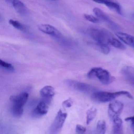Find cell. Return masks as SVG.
Segmentation results:
<instances>
[{"instance_id": "18", "label": "cell", "mask_w": 134, "mask_h": 134, "mask_svg": "<svg viewBox=\"0 0 134 134\" xmlns=\"http://www.w3.org/2000/svg\"><path fill=\"white\" fill-rule=\"evenodd\" d=\"M97 113V109L94 107H92L87 111L86 113V124L87 125H89L95 118Z\"/></svg>"}, {"instance_id": "25", "label": "cell", "mask_w": 134, "mask_h": 134, "mask_svg": "<svg viewBox=\"0 0 134 134\" xmlns=\"http://www.w3.org/2000/svg\"><path fill=\"white\" fill-rule=\"evenodd\" d=\"M76 132L78 134H83L86 132V129L85 127L80 125H77L76 128Z\"/></svg>"}, {"instance_id": "17", "label": "cell", "mask_w": 134, "mask_h": 134, "mask_svg": "<svg viewBox=\"0 0 134 134\" xmlns=\"http://www.w3.org/2000/svg\"><path fill=\"white\" fill-rule=\"evenodd\" d=\"M12 5L15 10L19 14H25L27 12V9L25 4L19 0H13Z\"/></svg>"}, {"instance_id": "29", "label": "cell", "mask_w": 134, "mask_h": 134, "mask_svg": "<svg viewBox=\"0 0 134 134\" xmlns=\"http://www.w3.org/2000/svg\"><path fill=\"white\" fill-rule=\"evenodd\" d=\"M6 1H12V0H6Z\"/></svg>"}, {"instance_id": "13", "label": "cell", "mask_w": 134, "mask_h": 134, "mask_svg": "<svg viewBox=\"0 0 134 134\" xmlns=\"http://www.w3.org/2000/svg\"><path fill=\"white\" fill-rule=\"evenodd\" d=\"M113 121V133L121 134L123 133V121L119 116L114 118Z\"/></svg>"}, {"instance_id": "27", "label": "cell", "mask_w": 134, "mask_h": 134, "mask_svg": "<svg viewBox=\"0 0 134 134\" xmlns=\"http://www.w3.org/2000/svg\"><path fill=\"white\" fill-rule=\"evenodd\" d=\"M125 120L126 121L131 122L132 125H133L134 124V116L127 118L125 119Z\"/></svg>"}, {"instance_id": "23", "label": "cell", "mask_w": 134, "mask_h": 134, "mask_svg": "<svg viewBox=\"0 0 134 134\" xmlns=\"http://www.w3.org/2000/svg\"><path fill=\"white\" fill-rule=\"evenodd\" d=\"M98 47L99 48L100 51L102 53L105 55H107L110 52V48L107 44L98 43H96Z\"/></svg>"}, {"instance_id": "14", "label": "cell", "mask_w": 134, "mask_h": 134, "mask_svg": "<svg viewBox=\"0 0 134 134\" xmlns=\"http://www.w3.org/2000/svg\"><path fill=\"white\" fill-rule=\"evenodd\" d=\"M93 12L96 16H97L98 18L109 23L111 25L113 26L114 25V23L109 18V16L101 9H99L98 8H93Z\"/></svg>"}, {"instance_id": "15", "label": "cell", "mask_w": 134, "mask_h": 134, "mask_svg": "<svg viewBox=\"0 0 134 134\" xmlns=\"http://www.w3.org/2000/svg\"><path fill=\"white\" fill-rule=\"evenodd\" d=\"M23 106L11 103L10 112L13 116L16 118L21 117L23 114Z\"/></svg>"}, {"instance_id": "28", "label": "cell", "mask_w": 134, "mask_h": 134, "mask_svg": "<svg viewBox=\"0 0 134 134\" xmlns=\"http://www.w3.org/2000/svg\"><path fill=\"white\" fill-rule=\"evenodd\" d=\"M132 128H133V132H134V124L133 125H132Z\"/></svg>"}, {"instance_id": "4", "label": "cell", "mask_w": 134, "mask_h": 134, "mask_svg": "<svg viewBox=\"0 0 134 134\" xmlns=\"http://www.w3.org/2000/svg\"><path fill=\"white\" fill-rule=\"evenodd\" d=\"M67 116V113H63L61 110H59L54 121L49 128V133L52 134L59 133L63 127Z\"/></svg>"}, {"instance_id": "12", "label": "cell", "mask_w": 134, "mask_h": 134, "mask_svg": "<svg viewBox=\"0 0 134 134\" xmlns=\"http://www.w3.org/2000/svg\"><path fill=\"white\" fill-rule=\"evenodd\" d=\"M102 4L119 14H122L121 8L118 3L115 0H103Z\"/></svg>"}, {"instance_id": "30", "label": "cell", "mask_w": 134, "mask_h": 134, "mask_svg": "<svg viewBox=\"0 0 134 134\" xmlns=\"http://www.w3.org/2000/svg\"><path fill=\"white\" fill-rule=\"evenodd\" d=\"M52 1H55V0H52Z\"/></svg>"}, {"instance_id": "19", "label": "cell", "mask_w": 134, "mask_h": 134, "mask_svg": "<svg viewBox=\"0 0 134 134\" xmlns=\"http://www.w3.org/2000/svg\"><path fill=\"white\" fill-rule=\"evenodd\" d=\"M108 44L120 50H124L126 48L125 46L121 42L116 38H114L113 37L109 39Z\"/></svg>"}, {"instance_id": "2", "label": "cell", "mask_w": 134, "mask_h": 134, "mask_svg": "<svg viewBox=\"0 0 134 134\" xmlns=\"http://www.w3.org/2000/svg\"><path fill=\"white\" fill-rule=\"evenodd\" d=\"M87 77L90 79L96 77L104 85L110 84L115 80L114 77L111 76L108 70L100 67L92 68L88 73Z\"/></svg>"}, {"instance_id": "21", "label": "cell", "mask_w": 134, "mask_h": 134, "mask_svg": "<svg viewBox=\"0 0 134 134\" xmlns=\"http://www.w3.org/2000/svg\"><path fill=\"white\" fill-rule=\"evenodd\" d=\"M9 23L11 25L17 29L22 31H25L26 30L25 26L18 21L10 19L9 20Z\"/></svg>"}, {"instance_id": "7", "label": "cell", "mask_w": 134, "mask_h": 134, "mask_svg": "<svg viewBox=\"0 0 134 134\" xmlns=\"http://www.w3.org/2000/svg\"><path fill=\"white\" fill-rule=\"evenodd\" d=\"M49 109L48 102L46 100L40 101L32 112V115L34 118H39L47 113Z\"/></svg>"}, {"instance_id": "16", "label": "cell", "mask_w": 134, "mask_h": 134, "mask_svg": "<svg viewBox=\"0 0 134 134\" xmlns=\"http://www.w3.org/2000/svg\"><path fill=\"white\" fill-rule=\"evenodd\" d=\"M40 94L44 98L50 99L54 96L55 92L52 86H46L40 90Z\"/></svg>"}, {"instance_id": "8", "label": "cell", "mask_w": 134, "mask_h": 134, "mask_svg": "<svg viewBox=\"0 0 134 134\" xmlns=\"http://www.w3.org/2000/svg\"><path fill=\"white\" fill-rule=\"evenodd\" d=\"M38 29L42 32L54 37H59L61 36L60 32L56 28L51 25L41 24L38 26Z\"/></svg>"}, {"instance_id": "11", "label": "cell", "mask_w": 134, "mask_h": 134, "mask_svg": "<svg viewBox=\"0 0 134 134\" xmlns=\"http://www.w3.org/2000/svg\"><path fill=\"white\" fill-rule=\"evenodd\" d=\"M116 36L122 42L130 47H134V37L125 33L118 32Z\"/></svg>"}, {"instance_id": "24", "label": "cell", "mask_w": 134, "mask_h": 134, "mask_svg": "<svg viewBox=\"0 0 134 134\" xmlns=\"http://www.w3.org/2000/svg\"><path fill=\"white\" fill-rule=\"evenodd\" d=\"M84 18L87 21L91 22L94 23H97L99 22V19L96 17H94L91 15L85 14L84 15Z\"/></svg>"}, {"instance_id": "26", "label": "cell", "mask_w": 134, "mask_h": 134, "mask_svg": "<svg viewBox=\"0 0 134 134\" xmlns=\"http://www.w3.org/2000/svg\"><path fill=\"white\" fill-rule=\"evenodd\" d=\"M72 101L70 99H69L63 102V106L65 108L71 107L72 105Z\"/></svg>"}, {"instance_id": "6", "label": "cell", "mask_w": 134, "mask_h": 134, "mask_svg": "<svg viewBox=\"0 0 134 134\" xmlns=\"http://www.w3.org/2000/svg\"><path fill=\"white\" fill-rule=\"evenodd\" d=\"M124 104L121 102L117 100L111 101L109 105L108 113L111 120L119 116L124 109Z\"/></svg>"}, {"instance_id": "9", "label": "cell", "mask_w": 134, "mask_h": 134, "mask_svg": "<svg viewBox=\"0 0 134 134\" xmlns=\"http://www.w3.org/2000/svg\"><path fill=\"white\" fill-rule=\"evenodd\" d=\"M121 72L128 83L134 87V68L129 66H126L122 68Z\"/></svg>"}, {"instance_id": "1", "label": "cell", "mask_w": 134, "mask_h": 134, "mask_svg": "<svg viewBox=\"0 0 134 134\" xmlns=\"http://www.w3.org/2000/svg\"><path fill=\"white\" fill-rule=\"evenodd\" d=\"M120 96H125L131 99L133 98L130 92L127 91H121L115 92L97 91L92 94L91 99L96 102L106 103L111 102Z\"/></svg>"}, {"instance_id": "10", "label": "cell", "mask_w": 134, "mask_h": 134, "mask_svg": "<svg viewBox=\"0 0 134 134\" xmlns=\"http://www.w3.org/2000/svg\"><path fill=\"white\" fill-rule=\"evenodd\" d=\"M29 94L27 92H23L17 95L12 96L10 98L11 102L17 103L24 106L28 100Z\"/></svg>"}, {"instance_id": "3", "label": "cell", "mask_w": 134, "mask_h": 134, "mask_svg": "<svg viewBox=\"0 0 134 134\" xmlns=\"http://www.w3.org/2000/svg\"><path fill=\"white\" fill-rule=\"evenodd\" d=\"M91 37L98 43L108 44L109 40L113 37L112 34L105 29L99 27L91 28L88 31Z\"/></svg>"}, {"instance_id": "5", "label": "cell", "mask_w": 134, "mask_h": 134, "mask_svg": "<svg viewBox=\"0 0 134 134\" xmlns=\"http://www.w3.org/2000/svg\"><path fill=\"white\" fill-rule=\"evenodd\" d=\"M66 81L67 84L71 87L83 93L91 94H92L94 92L98 91L96 87L88 84L70 80Z\"/></svg>"}, {"instance_id": "20", "label": "cell", "mask_w": 134, "mask_h": 134, "mask_svg": "<svg viewBox=\"0 0 134 134\" xmlns=\"http://www.w3.org/2000/svg\"><path fill=\"white\" fill-rule=\"evenodd\" d=\"M106 130V124L105 121L100 120L97 122L96 131L98 134H104Z\"/></svg>"}, {"instance_id": "22", "label": "cell", "mask_w": 134, "mask_h": 134, "mask_svg": "<svg viewBox=\"0 0 134 134\" xmlns=\"http://www.w3.org/2000/svg\"><path fill=\"white\" fill-rule=\"evenodd\" d=\"M0 66L3 69L9 72H14L15 71L14 67L11 64L6 62L1 59L0 60Z\"/></svg>"}]
</instances>
